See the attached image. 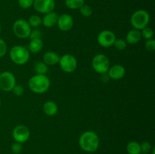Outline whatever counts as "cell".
I'll return each instance as SVG.
<instances>
[{
    "label": "cell",
    "instance_id": "1",
    "mask_svg": "<svg viewBox=\"0 0 155 154\" xmlns=\"http://www.w3.org/2000/svg\"><path fill=\"white\" fill-rule=\"evenodd\" d=\"M100 140L98 134L92 131H86L80 135L79 145L83 151L87 152H95L99 147Z\"/></svg>",
    "mask_w": 155,
    "mask_h": 154
},
{
    "label": "cell",
    "instance_id": "2",
    "mask_svg": "<svg viewBox=\"0 0 155 154\" xmlns=\"http://www.w3.org/2000/svg\"><path fill=\"white\" fill-rule=\"evenodd\" d=\"M29 88L36 94H43L48 90L50 87V79L46 75L36 74L29 80Z\"/></svg>",
    "mask_w": 155,
    "mask_h": 154
},
{
    "label": "cell",
    "instance_id": "3",
    "mask_svg": "<svg viewBox=\"0 0 155 154\" xmlns=\"http://www.w3.org/2000/svg\"><path fill=\"white\" fill-rule=\"evenodd\" d=\"M11 60L17 65H24L30 60V53L27 48L22 45H15L12 47L10 53Z\"/></svg>",
    "mask_w": 155,
    "mask_h": 154
},
{
    "label": "cell",
    "instance_id": "4",
    "mask_svg": "<svg viewBox=\"0 0 155 154\" xmlns=\"http://www.w3.org/2000/svg\"><path fill=\"white\" fill-rule=\"evenodd\" d=\"M130 21L134 29L141 30L148 27V24L150 21V15L147 11L140 9L133 14L130 18Z\"/></svg>",
    "mask_w": 155,
    "mask_h": 154
},
{
    "label": "cell",
    "instance_id": "5",
    "mask_svg": "<svg viewBox=\"0 0 155 154\" xmlns=\"http://www.w3.org/2000/svg\"><path fill=\"white\" fill-rule=\"evenodd\" d=\"M92 66L94 70L99 74L107 73L110 68V60L103 54H98L92 58Z\"/></svg>",
    "mask_w": 155,
    "mask_h": 154
},
{
    "label": "cell",
    "instance_id": "6",
    "mask_svg": "<svg viewBox=\"0 0 155 154\" xmlns=\"http://www.w3.org/2000/svg\"><path fill=\"white\" fill-rule=\"evenodd\" d=\"M31 27L28 21L24 19H18L14 23L13 32L17 37L20 39H27L29 38L31 32Z\"/></svg>",
    "mask_w": 155,
    "mask_h": 154
},
{
    "label": "cell",
    "instance_id": "7",
    "mask_svg": "<svg viewBox=\"0 0 155 154\" xmlns=\"http://www.w3.org/2000/svg\"><path fill=\"white\" fill-rule=\"evenodd\" d=\"M59 65L62 70L67 73H71L76 70L77 67V60L74 55L70 54H64L60 57Z\"/></svg>",
    "mask_w": 155,
    "mask_h": 154
},
{
    "label": "cell",
    "instance_id": "8",
    "mask_svg": "<svg viewBox=\"0 0 155 154\" xmlns=\"http://www.w3.org/2000/svg\"><path fill=\"white\" fill-rule=\"evenodd\" d=\"M16 85L15 75L9 71H4L0 74V89L4 91H12Z\"/></svg>",
    "mask_w": 155,
    "mask_h": 154
},
{
    "label": "cell",
    "instance_id": "9",
    "mask_svg": "<svg viewBox=\"0 0 155 154\" xmlns=\"http://www.w3.org/2000/svg\"><path fill=\"white\" fill-rule=\"evenodd\" d=\"M30 131L27 126L23 125H17L12 131V137L14 140L18 143H23L30 138Z\"/></svg>",
    "mask_w": 155,
    "mask_h": 154
},
{
    "label": "cell",
    "instance_id": "10",
    "mask_svg": "<svg viewBox=\"0 0 155 154\" xmlns=\"http://www.w3.org/2000/svg\"><path fill=\"white\" fill-rule=\"evenodd\" d=\"M116 40V36L114 33L110 30H103L97 37V41L99 45L104 48H109L111 47Z\"/></svg>",
    "mask_w": 155,
    "mask_h": 154
},
{
    "label": "cell",
    "instance_id": "11",
    "mask_svg": "<svg viewBox=\"0 0 155 154\" xmlns=\"http://www.w3.org/2000/svg\"><path fill=\"white\" fill-rule=\"evenodd\" d=\"M33 5L39 13L47 14L54 11L55 2L54 0H34Z\"/></svg>",
    "mask_w": 155,
    "mask_h": 154
},
{
    "label": "cell",
    "instance_id": "12",
    "mask_svg": "<svg viewBox=\"0 0 155 154\" xmlns=\"http://www.w3.org/2000/svg\"><path fill=\"white\" fill-rule=\"evenodd\" d=\"M57 25L61 31H69L72 29L73 25H74V20L72 17L68 14H63L58 16Z\"/></svg>",
    "mask_w": 155,
    "mask_h": 154
},
{
    "label": "cell",
    "instance_id": "13",
    "mask_svg": "<svg viewBox=\"0 0 155 154\" xmlns=\"http://www.w3.org/2000/svg\"><path fill=\"white\" fill-rule=\"evenodd\" d=\"M107 75L109 78L114 80H119L124 78L126 74V69L124 66L120 64H115L114 66H110Z\"/></svg>",
    "mask_w": 155,
    "mask_h": 154
},
{
    "label": "cell",
    "instance_id": "14",
    "mask_svg": "<svg viewBox=\"0 0 155 154\" xmlns=\"http://www.w3.org/2000/svg\"><path fill=\"white\" fill-rule=\"evenodd\" d=\"M58 18V15L55 12L51 11L49 13L45 14V16L42 19V24H43L44 27L50 28V27L57 25Z\"/></svg>",
    "mask_w": 155,
    "mask_h": 154
},
{
    "label": "cell",
    "instance_id": "15",
    "mask_svg": "<svg viewBox=\"0 0 155 154\" xmlns=\"http://www.w3.org/2000/svg\"><path fill=\"white\" fill-rule=\"evenodd\" d=\"M60 60V56L54 51H47L43 55V62L47 66H54L58 64Z\"/></svg>",
    "mask_w": 155,
    "mask_h": 154
},
{
    "label": "cell",
    "instance_id": "16",
    "mask_svg": "<svg viewBox=\"0 0 155 154\" xmlns=\"http://www.w3.org/2000/svg\"><path fill=\"white\" fill-rule=\"evenodd\" d=\"M42 109H43L44 113L48 116H55L58 111V105L52 101H48L44 103Z\"/></svg>",
    "mask_w": 155,
    "mask_h": 154
},
{
    "label": "cell",
    "instance_id": "17",
    "mask_svg": "<svg viewBox=\"0 0 155 154\" xmlns=\"http://www.w3.org/2000/svg\"><path fill=\"white\" fill-rule=\"evenodd\" d=\"M142 39L140 30H138L134 29L131 30L127 33V36H126V42H128L129 44H136L139 42Z\"/></svg>",
    "mask_w": 155,
    "mask_h": 154
},
{
    "label": "cell",
    "instance_id": "18",
    "mask_svg": "<svg viewBox=\"0 0 155 154\" xmlns=\"http://www.w3.org/2000/svg\"><path fill=\"white\" fill-rule=\"evenodd\" d=\"M42 47H43V42L42 39H30L27 49L29 50L30 53L36 54L42 49Z\"/></svg>",
    "mask_w": 155,
    "mask_h": 154
},
{
    "label": "cell",
    "instance_id": "19",
    "mask_svg": "<svg viewBox=\"0 0 155 154\" xmlns=\"http://www.w3.org/2000/svg\"><path fill=\"white\" fill-rule=\"evenodd\" d=\"M127 150L129 154H141L140 143L137 141H130L127 145Z\"/></svg>",
    "mask_w": 155,
    "mask_h": 154
},
{
    "label": "cell",
    "instance_id": "20",
    "mask_svg": "<svg viewBox=\"0 0 155 154\" xmlns=\"http://www.w3.org/2000/svg\"><path fill=\"white\" fill-rule=\"evenodd\" d=\"M48 66H47L43 61H39L35 63L34 65V71L38 75H45L48 72Z\"/></svg>",
    "mask_w": 155,
    "mask_h": 154
},
{
    "label": "cell",
    "instance_id": "21",
    "mask_svg": "<svg viewBox=\"0 0 155 154\" xmlns=\"http://www.w3.org/2000/svg\"><path fill=\"white\" fill-rule=\"evenodd\" d=\"M85 3V0H65V5L70 9H80Z\"/></svg>",
    "mask_w": 155,
    "mask_h": 154
},
{
    "label": "cell",
    "instance_id": "22",
    "mask_svg": "<svg viewBox=\"0 0 155 154\" xmlns=\"http://www.w3.org/2000/svg\"><path fill=\"white\" fill-rule=\"evenodd\" d=\"M28 23L31 28H37L42 24V18L38 15H32L29 18Z\"/></svg>",
    "mask_w": 155,
    "mask_h": 154
},
{
    "label": "cell",
    "instance_id": "23",
    "mask_svg": "<svg viewBox=\"0 0 155 154\" xmlns=\"http://www.w3.org/2000/svg\"><path fill=\"white\" fill-rule=\"evenodd\" d=\"M140 32L142 37H143L146 40L152 39L153 36H154V31H153L152 29L148 27H146L142 29V30H141Z\"/></svg>",
    "mask_w": 155,
    "mask_h": 154
},
{
    "label": "cell",
    "instance_id": "24",
    "mask_svg": "<svg viewBox=\"0 0 155 154\" xmlns=\"http://www.w3.org/2000/svg\"><path fill=\"white\" fill-rule=\"evenodd\" d=\"M80 12L83 17L85 18H89L92 14V9L88 5H83V6L80 8Z\"/></svg>",
    "mask_w": 155,
    "mask_h": 154
},
{
    "label": "cell",
    "instance_id": "25",
    "mask_svg": "<svg viewBox=\"0 0 155 154\" xmlns=\"http://www.w3.org/2000/svg\"><path fill=\"white\" fill-rule=\"evenodd\" d=\"M113 45L116 49L119 50V51H123L127 48V42L123 39H116Z\"/></svg>",
    "mask_w": 155,
    "mask_h": 154
},
{
    "label": "cell",
    "instance_id": "26",
    "mask_svg": "<svg viewBox=\"0 0 155 154\" xmlns=\"http://www.w3.org/2000/svg\"><path fill=\"white\" fill-rule=\"evenodd\" d=\"M140 148L141 152H142L143 154H147L151 152V150L152 149V146L150 142L143 141L142 143H140Z\"/></svg>",
    "mask_w": 155,
    "mask_h": 154
},
{
    "label": "cell",
    "instance_id": "27",
    "mask_svg": "<svg viewBox=\"0 0 155 154\" xmlns=\"http://www.w3.org/2000/svg\"><path fill=\"white\" fill-rule=\"evenodd\" d=\"M34 0H18L20 7L24 9H27L33 6Z\"/></svg>",
    "mask_w": 155,
    "mask_h": 154
},
{
    "label": "cell",
    "instance_id": "28",
    "mask_svg": "<svg viewBox=\"0 0 155 154\" xmlns=\"http://www.w3.org/2000/svg\"><path fill=\"white\" fill-rule=\"evenodd\" d=\"M12 151L13 152V153L15 154H19L21 153V151L23 150V146H22V143H18V142L15 141L13 144L12 145Z\"/></svg>",
    "mask_w": 155,
    "mask_h": 154
},
{
    "label": "cell",
    "instance_id": "29",
    "mask_svg": "<svg viewBox=\"0 0 155 154\" xmlns=\"http://www.w3.org/2000/svg\"><path fill=\"white\" fill-rule=\"evenodd\" d=\"M42 33L39 30L37 29H34V30H31L29 38L30 39H42Z\"/></svg>",
    "mask_w": 155,
    "mask_h": 154
},
{
    "label": "cell",
    "instance_id": "30",
    "mask_svg": "<svg viewBox=\"0 0 155 154\" xmlns=\"http://www.w3.org/2000/svg\"><path fill=\"white\" fill-rule=\"evenodd\" d=\"M145 48L147 51H150V52H153L155 50V40L153 39H148L145 42Z\"/></svg>",
    "mask_w": 155,
    "mask_h": 154
},
{
    "label": "cell",
    "instance_id": "31",
    "mask_svg": "<svg viewBox=\"0 0 155 154\" xmlns=\"http://www.w3.org/2000/svg\"><path fill=\"white\" fill-rule=\"evenodd\" d=\"M8 47L5 42L0 38V57H2L7 53Z\"/></svg>",
    "mask_w": 155,
    "mask_h": 154
},
{
    "label": "cell",
    "instance_id": "32",
    "mask_svg": "<svg viewBox=\"0 0 155 154\" xmlns=\"http://www.w3.org/2000/svg\"><path fill=\"white\" fill-rule=\"evenodd\" d=\"M12 91L13 92V94L15 95V96H18V97L21 96V95L24 94V87L20 85H15V86L13 88Z\"/></svg>",
    "mask_w": 155,
    "mask_h": 154
},
{
    "label": "cell",
    "instance_id": "33",
    "mask_svg": "<svg viewBox=\"0 0 155 154\" xmlns=\"http://www.w3.org/2000/svg\"><path fill=\"white\" fill-rule=\"evenodd\" d=\"M0 33H1V25H0Z\"/></svg>",
    "mask_w": 155,
    "mask_h": 154
},
{
    "label": "cell",
    "instance_id": "34",
    "mask_svg": "<svg viewBox=\"0 0 155 154\" xmlns=\"http://www.w3.org/2000/svg\"><path fill=\"white\" fill-rule=\"evenodd\" d=\"M1 104H2V103H1V101H0V107H1Z\"/></svg>",
    "mask_w": 155,
    "mask_h": 154
}]
</instances>
